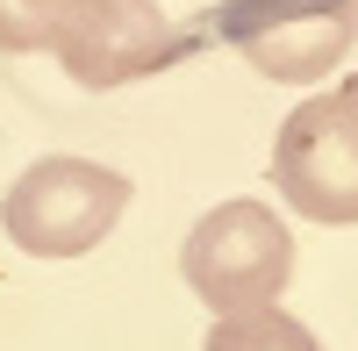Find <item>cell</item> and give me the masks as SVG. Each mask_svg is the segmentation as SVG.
Listing matches in <instances>:
<instances>
[{
	"instance_id": "cell-1",
	"label": "cell",
	"mask_w": 358,
	"mask_h": 351,
	"mask_svg": "<svg viewBox=\"0 0 358 351\" xmlns=\"http://www.w3.org/2000/svg\"><path fill=\"white\" fill-rule=\"evenodd\" d=\"M194 36L229 43L251 72L280 86H315L358 43V0H215Z\"/></svg>"
},
{
	"instance_id": "cell-2",
	"label": "cell",
	"mask_w": 358,
	"mask_h": 351,
	"mask_svg": "<svg viewBox=\"0 0 358 351\" xmlns=\"http://www.w3.org/2000/svg\"><path fill=\"white\" fill-rule=\"evenodd\" d=\"M179 280H187L215 315L273 308L280 287L294 280V229L265 208V201H222V208H208L187 229V244H179Z\"/></svg>"
},
{
	"instance_id": "cell-3",
	"label": "cell",
	"mask_w": 358,
	"mask_h": 351,
	"mask_svg": "<svg viewBox=\"0 0 358 351\" xmlns=\"http://www.w3.org/2000/svg\"><path fill=\"white\" fill-rule=\"evenodd\" d=\"M194 29H179L158 0H65L50 22V57L79 86H136L151 72H172L179 57H194Z\"/></svg>"
},
{
	"instance_id": "cell-4",
	"label": "cell",
	"mask_w": 358,
	"mask_h": 351,
	"mask_svg": "<svg viewBox=\"0 0 358 351\" xmlns=\"http://www.w3.org/2000/svg\"><path fill=\"white\" fill-rule=\"evenodd\" d=\"M122 208H129V172L94 158H36L0 201V229L29 258H79L108 244Z\"/></svg>"
},
{
	"instance_id": "cell-5",
	"label": "cell",
	"mask_w": 358,
	"mask_h": 351,
	"mask_svg": "<svg viewBox=\"0 0 358 351\" xmlns=\"http://www.w3.org/2000/svg\"><path fill=\"white\" fill-rule=\"evenodd\" d=\"M273 187L294 215L351 229L358 222V72L301 101L273 143Z\"/></svg>"
},
{
	"instance_id": "cell-6",
	"label": "cell",
	"mask_w": 358,
	"mask_h": 351,
	"mask_svg": "<svg viewBox=\"0 0 358 351\" xmlns=\"http://www.w3.org/2000/svg\"><path fill=\"white\" fill-rule=\"evenodd\" d=\"M201 351H322L308 323H294V315L273 301V308H244V315H215L201 337Z\"/></svg>"
},
{
	"instance_id": "cell-7",
	"label": "cell",
	"mask_w": 358,
	"mask_h": 351,
	"mask_svg": "<svg viewBox=\"0 0 358 351\" xmlns=\"http://www.w3.org/2000/svg\"><path fill=\"white\" fill-rule=\"evenodd\" d=\"M65 0H0V50H43Z\"/></svg>"
}]
</instances>
